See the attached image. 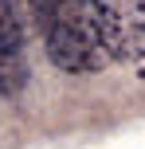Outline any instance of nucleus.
<instances>
[{
    "mask_svg": "<svg viewBox=\"0 0 145 149\" xmlns=\"http://www.w3.org/2000/svg\"><path fill=\"white\" fill-rule=\"evenodd\" d=\"M35 31L43 39L47 59L67 74H98L110 67L94 0H51Z\"/></svg>",
    "mask_w": 145,
    "mask_h": 149,
    "instance_id": "obj_1",
    "label": "nucleus"
},
{
    "mask_svg": "<svg viewBox=\"0 0 145 149\" xmlns=\"http://www.w3.org/2000/svg\"><path fill=\"white\" fill-rule=\"evenodd\" d=\"M110 63L145 59V0H94Z\"/></svg>",
    "mask_w": 145,
    "mask_h": 149,
    "instance_id": "obj_2",
    "label": "nucleus"
},
{
    "mask_svg": "<svg viewBox=\"0 0 145 149\" xmlns=\"http://www.w3.org/2000/svg\"><path fill=\"white\" fill-rule=\"evenodd\" d=\"M28 47H24V28L12 0H0V98H16L28 86Z\"/></svg>",
    "mask_w": 145,
    "mask_h": 149,
    "instance_id": "obj_3",
    "label": "nucleus"
}]
</instances>
